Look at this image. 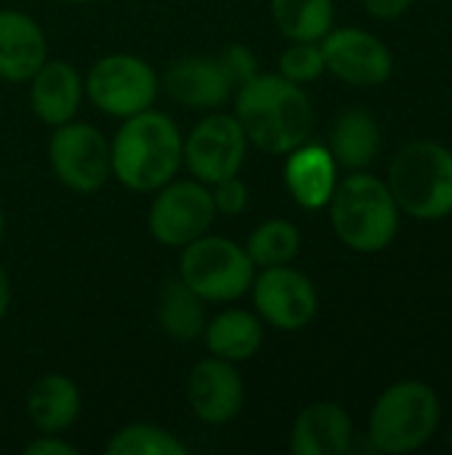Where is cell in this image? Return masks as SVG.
Listing matches in <instances>:
<instances>
[{
  "mask_svg": "<svg viewBox=\"0 0 452 455\" xmlns=\"http://www.w3.org/2000/svg\"><path fill=\"white\" fill-rule=\"evenodd\" d=\"M234 117L248 141L266 155H288L314 131V107L298 83L277 75H256L237 88Z\"/></svg>",
  "mask_w": 452,
  "mask_h": 455,
  "instance_id": "obj_1",
  "label": "cell"
},
{
  "mask_svg": "<svg viewBox=\"0 0 452 455\" xmlns=\"http://www.w3.org/2000/svg\"><path fill=\"white\" fill-rule=\"evenodd\" d=\"M112 176L133 192H157L176 179L184 163V136L178 125L157 109L131 115L117 128L112 144Z\"/></svg>",
  "mask_w": 452,
  "mask_h": 455,
  "instance_id": "obj_2",
  "label": "cell"
},
{
  "mask_svg": "<svg viewBox=\"0 0 452 455\" xmlns=\"http://www.w3.org/2000/svg\"><path fill=\"white\" fill-rule=\"evenodd\" d=\"M336 237L357 253L386 251L400 232V208L384 179L352 171L328 203Z\"/></svg>",
  "mask_w": 452,
  "mask_h": 455,
  "instance_id": "obj_3",
  "label": "cell"
},
{
  "mask_svg": "<svg viewBox=\"0 0 452 455\" xmlns=\"http://www.w3.org/2000/svg\"><path fill=\"white\" fill-rule=\"evenodd\" d=\"M386 187L400 208L418 221L452 213V152L432 139L405 144L389 163Z\"/></svg>",
  "mask_w": 452,
  "mask_h": 455,
  "instance_id": "obj_4",
  "label": "cell"
},
{
  "mask_svg": "<svg viewBox=\"0 0 452 455\" xmlns=\"http://www.w3.org/2000/svg\"><path fill=\"white\" fill-rule=\"evenodd\" d=\"M442 421L437 392L424 381H400L381 392L370 411V448L386 455H408L434 440Z\"/></svg>",
  "mask_w": 452,
  "mask_h": 455,
  "instance_id": "obj_5",
  "label": "cell"
},
{
  "mask_svg": "<svg viewBox=\"0 0 452 455\" xmlns=\"http://www.w3.org/2000/svg\"><path fill=\"white\" fill-rule=\"evenodd\" d=\"M178 277L205 301L229 304L245 296L256 277L248 251L229 237L202 235L184 245Z\"/></svg>",
  "mask_w": 452,
  "mask_h": 455,
  "instance_id": "obj_6",
  "label": "cell"
},
{
  "mask_svg": "<svg viewBox=\"0 0 452 455\" xmlns=\"http://www.w3.org/2000/svg\"><path fill=\"white\" fill-rule=\"evenodd\" d=\"M83 88L99 112L125 120L155 104L160 80L144 59L133 53H107L91 67Z\"/></svg>",
  "mask_w": 452,
  "mask_h": 455,
  "instance_id": "obj_7",
  "label": "cell"
},
{
  "mask_svg": "<svg viewBox=\"0 0 452 455\" xmlns=\"http://www.w3.org/2000/svg\"><path fill=\"white\" fill-rule=\"evenodd\" d=\"M216 205L208 184L197 179H170L149 205V232L165 248H184L208 235Z\"/></svg>",
  "mask_w": 452,
  "mask_h": 455,
  "instance_id": "obj_8",
  "label": "cell"
},
{
  "mask_svg": "<svg viewBox=\"0 0 452 455\" xmlns=\"http://www.w3.org/2000/svg\"><path fill=\"white\" fill-rule=\"evenodd\" d=\"M48 157L56 179L80 195L99 192L112 176V155L107 136L88 123L56 125L48 141Z\"/></svg>",
  "mask_w": 452,
  "mask_h": 455,
  "instance_id": "obj_9",
  "label": "cell"
},
{
  "mask_svg": "<svg viewBox=\"0 0 452 455\" xmlns=\"http://www.w3.org/2000/svg\"><path fill=\"white\" fill-rule=\"evenodd\" d=\"M248 152V136L234 115H205L184 139V165L202 184L237 176Z\"/></svg>",
  "mask_w": 452,
  "mask_h": 455,
  "instance_id": "obj_10",
  "label": "cell"
},
{
  "mask_svg": "<svg viewBox=\"0 0 452 455\" xmlns=\"http://www.w3.org/2000/svg\"><path fill=\"white\" fill-rule=\"evenodd\" d=\"M250 291L261 323L277 331L296 333L317 317L320 299L314 283L288 264L261 269V275L253 277Z\"/></svg>",
  "mask_w": 452,
  "mask_h": 455,
  "instance_id": "obj_11",
  "label": "cell"
},
{
  "mask_svg": "<svg viewBox=\"0 0 452 455\" xmlns=\"http://www.w3.org/2000/svg\"><path fill=\"white\" fill-rule=\"evenodd\" d=\"M320 48L325 69L349 85L373 88L386 83L394 72V56L389 45L360 27H333L320 40Z\"/></svg>",
  "mask_w": 452,
  "mask_h": 455,
  "instance_id": "obj_12",
  "label": "cell"
},
{
  "mask_svg": "<svg viewBox=\"0 0 452 455\" xmlns=\"http://www.w3.org/2000/svg\"><path fill=\"white\" fill-rule=\"evenodd\" d=\"M186 400L192 413L210 427L229 424L240 416L245 403V384L234 363L208 357L197 363L186 379Z\"/></svg>",
  "mask_w": 452,
  "mask_h": 455,
  "instance_id": "obj_13",
  "label": "cell"
},
{
  "mask_svg": "<svg viewBox=\"0 0 452 455\" xmlns=\"http://www.w3.org/2000/svg\"><path fill=\"white\" fill-rule=\"evenodd\" d=\"M48 59L43 27L13 8L0 11V80L27 83Z\"/></svg>",
  "mask_w": 452,
  "mask_h": 455,
  "instance_id": "obj_14",
  "label": "cell"
},
{
  "mask_svg": "<svg viewBox=\"0 0 452 455\" xmlns=\"http://www.w3.org/2000/svg\"><path fill=\"white\" fill-rule=\"evenodd\" d=\"M354 445V424L346 408L336 403L306 405L290 429V451L296 455H346Z\"/></svg>",
  "mask_w": 452,
  "mask_h": 455,
  "instance_id": "obj_15",
  "label": "cell"
},
{
  "mask_svg": "<svg viewBox=\"0 0 452 455\" xmlns=\"http://www.w3.org/2000/svg\"><path fill=\"white\" fill-rule=\"evenodd\" d=\"M163 85L173 101L189 109H216L232 93V83L218 59L208 56H186L173 61L163 77Z\"/></svg>",
  "mask_w": 452,
  "mask_h": 455,
  "instance_id": "obj_16",
  "label": "cell"
},
{
  "mask_svg": "<svg viewBox=\"0 0 452 455\" xmlns=\"http://www.w3.org/2000/svg\"><path fill=\"white\" fill-rule=\"evenodd\" d=\"M83 77L67 61H48L29 77V104L40 123L64 125L75 120L83 101Z\"/></svg>",
  "mask_w": 452,
  "mask_h": 455,
  "instance_id": "obj_17",
  "label": "cell"
},
{
  "mask_svg": "<svg viewBox=\"0 0 452 455\" xmlns=\"http://www.w3.org/2000/svg\"><path fill=\"white\" fill-rule=\"evenodd\" d=\"M285 184L293 200L306 211L328 208L333 189L338 184V163L328 147L301 144L288 152L285 160Z\"/></svg>",
  "mask_w": 452,
  "mask_h": 455,
  "instance_id": "obj_18",
  "label": "cell"
},
{
  "mask_svg": "<svg viewBox=\"0 0 452 455\" xmlns=\"http://www.w3.org/2000/svg\"><path fill=\"white\" fill-rule=\"evenodd\" d=\"M83 408L80 389L64 373L40 376L27 395V416L40 435H61L67 432Z\"/></svg>",
  "mask_w": 452,
  "mask_h": 455,
  "instance_id": "obj_19",
  "label": "cell"
},
{
  "mask_svg": "<svg viewBox=\"0 0 452 455\" xmlns=\"http://www.w3.org/2000/svg\"><path fill=\"white\" fill-rule=\"evenodd\" d=\"M202 339L210 357L226 363H245L261 349L264 325L261 317L248 309H224L205 323Z\"/></svg>",
  "mask_w": 452,
  "mask_h": 455,
  "instance_id": "obj_20",
  "label": "cell"
},
{
  "mask_svg": "<svg viewBox=\"0 0 452 455\" xmlns=\"http://www.w3.org/2000/svg\"><path fill=\"white\" fill-rule=\"evenodd\" d=\"M330 155L338 168L365 171L381 152V128L365 109H346L330 131Z\"/></svg>",
  "mask_w": 452,
  "mask_h": 455,
  "instance_id": "obj_21",
  "label": "cell"
},
{
  "mask_svg": "<svg viewBox=\"0 0 452 455\" xmlns=\"http://www.w3.org/2000/svg\"><path fill=\"white\" fill-rule=\"evenodd\" d=\"M157 323L173 341H194L205 331V301L181 280H168L157 301Z\"/></svg>",
  "mask_w": 452,
  "mask_h": 455,
  "instance_id": "obj_22",
  "label": "cell"
},
{
  "mask_svg": "<svg viewBox=\"0 0 452 455\" xmlns=\"http://www.w3.org/2000/svg\"><path fill=\"white\" fill-rule=\"evenodd\" d=\"M269 11L290 43H320L336 21L333 0H269Z\"/></svg>",
  "mask_w": 452,
  "mask_h": 455,
  "instance_id": "obj_23",
  "label": "cell"
},
{
  "mask_svg": "<svg viewBox=\"0 0 452 455\" xmlns=\"http://www.w3.org/2000/svg\"><path fill=\"white\" fill-rule=\"evenodd\" d=\"M245 251L256 269L290 264L301 253V229L288 219H266L250 232Z\"/></svg>",
  "mask_w": 452,
  "mask_h": 455,
  "instance_id": "obj_24",
  "label": "cell"
},
{
  "mask_svg": "<svg viewBox=\"0 0 452 455\" xmlns=\"http://www.w3.org/2000/svg\"><path fill=\"white\" fill-rule=\"evenodd\" d=\"M109 455H186L189 448L155 424H128L107 443Z\"/></svg>",
  "mask_w": 452,
  "mask_h": 455,
  "instance_id": "obj_25",
  "label": "cell"
},
{
  "mask_svg": "<svg viewBox=\"0 0 452 455\" xmlns=\"http://www.w3.org/2000/svg\"><path fill=\"white\" fill-rule=\"evenodd\" d=\"M325 69V59H322V48L317 43H293L290 48H285V53L280 56V75L288 77L290 83H314L322 77Z\"/></svg>",
  "mask_w": 452,
  "mask_h": 455,
  "instance_id": "obj_26",
  "label": "cell"
},
{
  "mask_svg": "<svg viewBox=\"0 0 452 455\" xmlns=\"http://www.w3.org/2000/svg\"><path fill=\"white\" fill-rule=\"evenodd\" d=\"M216 59H218L224 75L229 77L232 88H240V85H245L250 77L258 75V61H256L253 51H250L248 45H242V43L226 45Z\"/></svg>",
  "mask_w": 452,
  "mask_h": 455,
  "instance_id": "obj_27",
  "label": "cell"
},
{
  "mask_svg": "<svg viewBox=\"0 0 452 455\" xmlns=\"http://www.w3.org/2000/svg\"><path fill=\"white\" fill-rule=\"evenodd\" d=\"M210 197H213V205H216V213H224V216H237L245 211L248 205V184L240 179V176H229V179H221L216 184H210Z\"/></svg>",
  "mask_w": 452,
  "mask_h": 455,
  "instance_id": "obj_28",
  "label": "cell"
},
{
  "mask_svg": "<svg viewBox=\"0 0 452 455\" xmlns=\"http://www.w3.org/2000/svg\"><path fill=\"white\" fill-rule=\"evenodd\" d=\"M27 455H77V448L67 443L61 435H37L27 448Z\"/></svg>",
  "mask_w": 452,
  "mask_h": 455,
  "instance_id": "obj_29",
  "label": "cell"
},
{
  "mask_svg": "<svg viewBox=\"0 0 452 455\" xmlns=\"http://www.w3.org/2000/svg\"><path fill=\"white\" fill-rule=\"evenodd\" d=\"M362 5L373 19L392 21V19H400L402 13H408L413 0H362Z\"/></svg>",
  "mask_w": 452,
  "mask_h": 455,
  "instance_id": "obj_30",
  "label": "cell"
},
{
  "mask_svg": "<svg viewBox=\"0 0 452 455\" xmlns=\"http://www.w3.org/2000/svg\"><path fill=\"white\" fill-rule=\"evenodd\" d=\"M8 307H11V280H8L5 269L0 267V323L8 315Z\"/></svg>",
  "mask_w": 452,
  "mask_h": 455,
  "instance_id": "obj_31",
  "label": "cell"
},
{
  "mask_svg": "<svg viewBox=\"0 0 452 455\" xmlns=\"http://www.w3.org/2000/svg\"><path fill=\"white\" fill-rule=\"evenodd\" d=\"M3 235H5V219H3V208H0V243H3Z\"/></svg>",
  "mask_w": 452,
  "mask_h": 455,
  "instance_id": "obj_32",
  "label": "cell"
},
{
  "mask_svg": "<svg viewBox=\"0 0 452 455\" xmlns=\"http://www.w3.org/2000/svg\"><path fill=\"white\" fill-rule=\"evenodd\" d=\"M64 3H75V5H80V3H91V0H64Z\"/></svg>",
  "mask_w": 452,
  "mask_h": 455,
  "instance_id": "obj_33",
  "label": "cell"
},
{
  "mask_svg": "<svg viewBox=\"0 0 452 455\" xmlns=\"http://www.w3.org/2000/svg\"><path fill=\"white\" fill-rule=\"evenodd\" d=\"M448 443H450V448H452V432H450V437H448Z\"/></svg>",
  "mask_w": 452,
  "mask_h": 455,
  "instance_id": "obj_34",
  "label": "cell"
},
{
  "mask_svg": "<svg viewBox=\"0 0 452 455\" xmlns=\"http://www.w3.org/2000/svg\"><path fill=\"white\" fill-rule=\"evenodd\" d=\"M450 389H452V379H450Z\"/></svg>",
  "mask_w": 452,
  "mask_h": 455,
  "instance_id": "obj_35",
  "label": "cell"
}]
</instances>
